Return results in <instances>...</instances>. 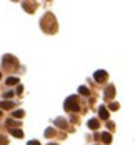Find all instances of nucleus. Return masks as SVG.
Masks as SVG:
<instances>
[{
    "instance_id": "obj_1",
    "label": "nucleus",
    "mask_w": 135,
    "mask_h": 145,
    "mask_svg": "<svg viewBox=\"0 0 135 145\" xmlns=\"http://www.w3.org/2000/svg\"><path fill=\"white\" fill-rule=\"evenodd\" d=\"M65 110L67 112H78V102L77 97H69L65 100Z\"/></svg>"
},
{
    "instance_id": "obj_2",
    "label": "nucleus",
    "mask_w": 135,
    "mask_h": 145,
    "mask_svg": "<svg viewBox=\"0 0 135 145\" xmlns=\"http://www.w3.org/2000/svg\"><path fill=\"white\" fill-rule=\"evenodd\" d=\"M93 79H95V82H98V83L105 82V80H107V72L105 70H97L95 75H93Z\"/></svg>"
},
{
    "instance_id": "obj_3",
    "label": "nucleus",
    "mask_w": 135,
    "mask_h": 145,
    "mask_svg": "<svg viewBox=\"0 0 135 145\" xmlns=\"http://www.w3.org/2000/svg\"><path fill=\"white\" fill-rule=\"evenodd\" d=\"M98 117H100L102 120H109L110 114H109V110H107L105 107H100V108H98Z\"/></svg>"
},
{
    "instance_id": "obj_4",
    "label": "nucleus",
    "mask_w": 135,
    "mask_h": 145,
    "mask_svg": "<svg viewBox=\"0 0 135 145\" xmlns=\"http://www.w3.org/2000/svg\"><path fill=\"white\" fill-rule=\"evenodd\" d=\"M87 125H88V129H90V130H97L98 127H100V124H98V120H97V119H90Z\"/></svg>"
},
{
    "instance_id": "obj_5",
    "label": "nucleus",
    "mask_w": 135,
    "mask_h": 145,
    "mask_svg": "<svg viewBox=\"0 0 135 145\" xmlns=\"http://www.w3.org/2000/svg\"><path fill=\"white\" fill-rule=\"evenodd\" d=\"M15 107V103L13 102H7V100H3V102H0V110L2 108H5V110H10V108Z\"/></svg>"
},
{
    "instance_id": "obj_6",
    "label": "nucleus",
    "mask_w": 135,
    "mask_h": 145,
    "mask_svg": "<svg viewBox=\"0 0 135 145\" xmlns=\"http://www.w3.org/2000/svg\"><path fill=\"white\" fill-rule=\"evenodd\" d=\"M114 95H115V87H112V85H110V87H107V90H105V98L109 100V98H112Z\"/></svg>"
},
{
    "instance_id": "obj_7",
    "label": "nucleus",
    "mask_w": 135,
    "mask_h": 145,
    "mask_svg": "<svg viewBox=\"0 0 135 145\" xmlns=\"http://www.w3.org/2000/svg\"><path fill=\"white\" fill-rule=\"evenodd\" d=\"M5 83L7 85H17L19 83V79H17V77H8V79L5 80Z\"/></svg>"
},
{
    "instance_id": "obj_8",
    "label": "nucleus",
    "mask_w": 135,
    "mask_h": 145,
    "mask_svg": "<svg viewBox=\"0 0 135 145\" xmlns=\"http://www.w3.org/2000/svg\"><path fill=\"white\" fill-rule=\"evenodd\" d=\"M102 138H103V142H105V143H110L112 142V135L109 132H103L102 133Z\"/></svg>"
},
{
    "instance_id": "obj_9",
    "label": "nucleus",
    "mask_w": 135,
    "mask_h": 145,
    "mask_svg": "<svg viewBox=\"0 0 135 145\" xmlns=\"http://www.w3.org/2000/svg\"><path fill=\"white\" fill-rule=\"evenodd\" d=\"M12 135H13V137L22 138V137H24V132H22V130H19V129H13V130H12Z\"/></svg>"
},
{
    "instance_id": "obj_10",
    "label": "nucleus",
    "mask_w": 135,
    "mask_h": 145,
    "mask_svg": "<svg viewBox=\"0 0 135 145\" xmlns=\"http://www.w3.org/2000/svg\"><path fill=\"white\" fill-rule=\"evenodd\" d=\"M12 115L15 117V119H22V117H24V110H15Z\"/></svg>"
},
{
    "instance_id": "obj_11",
    "label": "nucleus",
    "mask_w": 135,
    "mask_h": 145,
    "mask_svg": "<svg viewBox=\"0 0 135 145\" xmlns=\"http://www.w3.org/2000/svg\"><path fill=\"white\" fill-rule=\"evenodd\" d=\"M78 93H80V95H88V88H87V87H80V88H78Z\"/></svg>"
},
{
    "instance_id": "obj_12",
    "label": "nucleus",
    "mask_w": 135,
    "mask_h": 145,
    "mask_svg": "<svg viewBox=\"0 0 135 145\" xmlns=\"http://www.w3.org/2000/svg\"><path fill=\"white\" fill-rule=\"evenodd\" d=\"M45 135H47V137H52L53 135V129H47L45 130Z\"/></svg>"
},
{
    "instance_id": "obj_13",
    "label": "nucleus",
    "mask_w": 135,
    "mask_h": 145,
    "mask_svg": "<svg viewBox=\"0 0 135 145\" xmlns=\"http://www.w3.org/2000/svg\"><path fill=\"white\" fill-rule=\"evenodd\" d=\"M57 124L58 125H62V127H65L67 124H65V120H62V119H57Z\"/></svg>"
},
{
    "instance_id": "obj_14",
    "label": "nucleus",
    "mask_w": 135,
    "mask_h": 145,
    "mask_svg": "<svg viewBox=\"0 0 135 145\" xmlns=\"http://www.w3.org/2000/svg\"><path fill=\"white\" fill-rule=\"evenodd\" d=\"M110 108H112V110H117V108H119V103H110Z\"/></svg>"
},
{
    "instance_id": "obj_15",
    "label": "nucleus",
    "mask_w": 135,
    "mask_h": 145,
    "mask_svg": "<svg viewBox=\"0 0 135 145\" xmlns=\"http://www.w3.org/2000/svg\"><path fill=\"white\" fill-rule=\"evenodd\" d=\"M12 95H13V92H5V93H3V97L8 98V97H12Z\"/></svg>"
},
{
    "instance_id": "obj_16",
    "label": "nucleus",
    "mask_w": 135,
    "mask_h": 145,
    "mask_svg": "<svg viewBox=\"0 0 135 145\" xmlns=\"http://www.w3.org/2000/svg\"><path fill=\"white\" fill-rule=\"evenodd\" d=\"M29 145H40V143L37 142V140H30V142H29Z\"/></svg>"
},
{
    "instance_id": "obj_17",
    "label": "nucleus",
    "mask_w": 135,
    "mask_h": 145,
    "mask_svg": "<svg viewBox=\"0 0 135 145\" xmlns=\"http://www.w3.org/2000/svg\"><path fill=\"white\" fill-rule=\"evenodd\" d=\"M109 129H110V130H114V129H115V125L112 124V122H109Z\"/></svg>"
},
{
    "instance_id": "obj_18",
    "label": "nucleus",
    "mask_w": 135,
    "mask_h": 145,
    "mask_svg": "<svg viewBox=\"0 0 135 145\" xmlns=\"http://www.w3.org/2000/svg\"><path fill=\"white\" fill-rule=\"evenodd\" d=\"M48 145H57V143H48Z\"/></svg>"
},
{
    "instance_id": "obj_19",
    "label": "nucleus",
    "mask_w": 135,
    "mask_h": 145,
    "mask_svg": "<svg viewBox=\"0 0 135 145\" xmlns=\"http://www.w3.org/2000/svg\"><path fill=\"white\" fill-rule=\"evenodd\" d=\"M0 115H2V110H0Z\"/></svg>"
},
{
    "instance_id": "obj_20",
    "label": "nucleus",
    "mask_w": 135,
    "mask_h": 145,
    "mask_svg": "<svg viewBox=\"0 0 135 145\" xmlns=\"http://www.w3.org/2000/svg\"><path fill=\"white\" fill-rule=\"evenodd\" d=\"M0 79H2V74H0Z\"/></svg>"
}]
</instances>
